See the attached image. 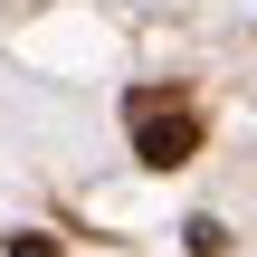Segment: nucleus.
<instances>
[{
	"instance_id": "2",
	"label": "nucleus",
	"mask_w": 257,
	"mask_h": 257,
	"mask_svg": "<svg viewBox=\"0 0 257 257\" xmlns=\"http://www.w3.org/2000/svg\"><path fill=\"white\" fill-rule=\"evenodd\" d=\"M0 257H57V248H48L38 229H19V238H10V248H0Z\"/></svg>"
},
{
	"instance_id": "1",
	"label": "nucleus",
	"mask_w": 257,
	"mask_h": 257,
	"mask_svg": "<svg viewBox=\"0 0 257 257\" xmlns=\"http://www.w3.org/2000/svg\"><path fill=\"white\" fill-rule=\"evenodd\" d=\"M191 153H200V114H191L181 95H172V105H162V95H134V162H143V172H181Z\"/></svg>"
}]
</instances>
